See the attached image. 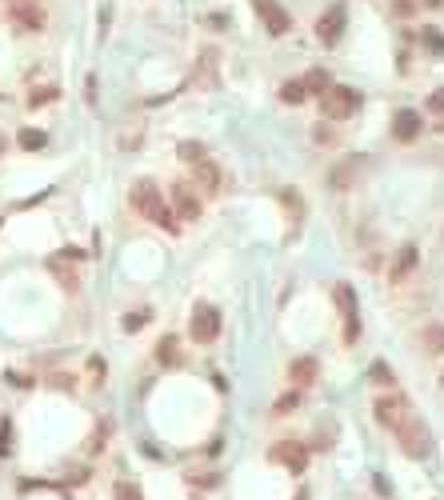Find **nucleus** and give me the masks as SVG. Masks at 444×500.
I'll return each instance as SVG.
<instances>
[{"label":"nucleus","mask_w":444,"mask_h":500,"mask_svg":"<svg viewBox=\"0 0 444 500\" xmlns=\"http://www.w3.org/2000/svg\"><path fill=\"white\" fill-rule=\"evenodd\" d=\"M132 208L140 216H148L156 228H168V232H180V225H176V213L164 204V192L152 180H136L132 185Z\"/></svg>","instance_id":"1"},{"label":"nucleus","mask_w":444,"mask_h":500,"mask_svg":"<svg viewBox=\"0 0 444 500\" xmlns=\"http://www.w3.org/2000/svg\"><path fill=\"white\" fill-rule=\"evenodd\" d=\"M360 108V92L348 85H328L321 92V113L328 120H348V116H357Z\"/></svg>","instance_id":"2"},{"label":"nucleus","mask_w":444,"mask_h":500,"mask_svg":"<svg viewBox=\"0 0 444 500\" xmlns=\"http://www.w3.org/2000/svg\"><path fill=\"white\" fill-rule=\"evenodd\" d=\"M188 332H192L197 344H212V340L221 337V308L209 304V300H197L192 316H188Z\"/></svg>","instance_id":"3"},{"label":"nucleus","mask_w":444,"mask_h":500,"mask_svg":"<svg viewBox=\"0 0 444 500\" xmlns=\"http://www.w3.org/2000/svg\"><path fill=\"white\" fill-rule=\"evenodd\" d=\"M372 416H376V425L384 428H400L408 420V416H417L412 413V404H408V396H400V392H388V396H376V404H372Z\"/></svg>","instance_id":"4"},{"label":"nucleus","mask_w":444,"mask_h":500,"mask_svg":"<svg viewBox=\"0 0 444 500\" xmlns=\"http://www.w3.org/2000/svg\"><path fill=\"white\" fill-rule=\"evenodd\" d=\"M333 300L336 308H340V320H345V344H357L360 337V308H357V292H352V285H340L333 288Z\"/></svg>","instance_id":"5"},{"label":"nucleus","mask_w":444,"mask_h":500,"mask_svg":"<svg viewBox=\"0 0 444 500\" xmlns=\"http://www.w3.org/2000/svg\"><path fill=\"white\" fill-rule=\"evenodd\" d=\"M396 440H400V449H405L408 456H417V461L432 452V437H428V428H424L420 416H408L405 425L396 428Z\"/></svg>","instance_id":"6"},{"label":"nucleus","mask_w":444,"mask_h":500,"mask_svg":"<svg viewBox=\"0 0 444 500\" xmlns=\"http://www.w3.org/2000/svg\"><path fill=\"white\" fill-rule=\"evenodd\" d=\"M345 25H348V8L345 4H333V8L316 20V40H321L324 49H333L336 40L345 37Z\"/></svg>","instance_id":"7"},{"label":"nucleus","mask_w":444,"mask_h":500,"mask_svg":"<svg viewBox=\"0 0 444 500\" xmlns=\"http://www.w3.org/2000/svg\"><path fill=\"white\" fill-rule=\"evenodd\" d=\"M272 464H280L288 473H304L309 468V449L304 444H296V440H280V444H272Z\"/></svg>","instance_id":"8"},{"label":"nucleus","mask_w":444,"mask_h":500,"mask_svg":"<svg viewBox=\"0 0 444 500\" xmlns=\"http://www.w3.org/2000/svg\"><path fill=\"white\" fill-rule=\"evenodd\" d=\"M252 8H257V16L264 20V28H269V37H284L288 28H292V16L284 13L276 0H252Z\"/></svg>","instance_id":"9"},{"label":"nucleus","mask_w":444,"mask_h":500,"mask_svg":"<svg viewBox=\"0 0 444 500\" xmlns=\"http://www.w3.org/2000/svg\"><path fill=\"white\" fill-rule=\"evenodd\" d=\"M8 20H13L20 32H40V28H44V13H40L32 0H13V4H8Z\"/></svg>","instance_id":"10"},{"label":"nucleus","mask_w":444,"mask_h":500,"mask_svg":"<svg viewBox=\"0 0 444 500\" xmlns=\"http://www.w3.org/2000/svg\"><path fill=\"white\" fill-rule=\"evenodd\" d=\"M417 264H420V252H417V244H405V249H400V252L393 256V264H388V280H393V285H405V280H408V273H412Z\"/></svg>","instance_id":"11"},{"label":"nucleus","mask_w":444,"mask_h":500,"mask_svg":"<svg viewBox=\"0 0 444 500\" xmlns=\"http://www.w3.org/2000/svg\"><path fill=\"white\" fill-rule=\"evenodd\" d=\"M316 376H321V364H316V356H296V361L288 364V385H296V388L316 385Z\"/></svg>","instance_id":"12"},{"label":"nucleus","mask_w":444,"mask_h":500,"mask_svg":"<svg viewBox=\"0 0 444 500\" xmlns=\"http://www.w3.org/2000/svg\"><path fill=\"white\" fill-rule=\"evenodd\" d=\"M420 128H424V120H420L417 108H400V113L393 116V137H396V140H405V144L420 137Z\"/></svg>","instance_id":"13"},{"label":"nucleus","mask_w":444,"mask_h":500,"mask_svg":"<svg viewBox=\"0 0 444 500\" xmlns=\"http://www.w3.org/2000/svg\"><path fill=\"white\" fill-rule=\"evenodd\" d=\"M173 204H176V216H180V220H197L200 216V200L192 196L188 185H173Z\"/></svg>","instance_id":"14"},{"label":"nucleus","mask_w":444,"mask_h":500,"mask_svg":"<svg viewBox=\"0 0 444 500\" xmlns=\"http://www.w3.org/2000/svg\"><path fill=\"white\" fill-rule=\"evenodd\" d=\"M192 168H197V180H200V188H204V192H221V168H216V164L200 156Z\"/></svg>","instance_id":"15"},{"label":"nucleus","mask_w":444,"mask_h":500,"mask_svg":"<svg viewBox=\"0 0 444 500\" xmlns=\"http://www.w3.org/2000/svg\"><path fill=\"white\" fill-rule=\"evenodd\" d=\"M156 361H161L164 368L180 364V340H176V337H164L161 344H156Z\"/></svg>","instance_id":"16"},{"label":"nucleus","mask_w":444,"mask_h":500,"mask_svg":"<svg viewBox=\"0 0 444 500\" xmlns=\"http://www.w3.org/2000/svg\"><path fill=\"white\" fill-rule=\"evenodd\" d=\"M357 168H360V156H357V161H348V164H340V168H336V173H333V188H336V192H345V188L352 185Z\"/></svg>","instance_id":"17"},{"label":"nucleus","mask_w":444,"mask_h":500,"mask_svg":"<svg viewBox=\"0 0 444 500\" xmlns=\"http://www.w3.org/2000/svg\"><path fill=\"white\" fill-rule=\"evenodd\" d=\"M56 96H61V88H56V85L32 88V92H28V108H44V104H52Z\"/></svg>","instance_id":"18"},{"label":"nucleus","mask_w":444,"mask_h":500,"mask_svg":"<svg viewBox=\"0 0 444 500\" xmlns=\"http://www.w3.org/2000/svg\"><path fill=\"white\" fill-rule=\"evenodd\" d=\"M49 268H52V276H56L68 292H76V288H80V276H76L73 268H64V261H49Z\"/></svg>","instance_id":"19"},{"label":"nucleus","mask_w":444,"mask_h":500,"mask_svg":"<svg viewBox=\"0 0 444 500\" xmlns=\"http://www.w3.org/2000/svg\"><path fill=\"white\" fill-rule=\"evenodd\" d=\"M300 85H304V92H312V96H321L324 88L333 85V80H328V73H324V68H312V73L304 76V80H300Z\"/></svg>","instance_id":"20"},{"label":"nucleus","mask_w":444,"mask_h":500,"mask_svg":"<svg viewBox=\"0 0 444 500\" xmlns=\"http://www.w3.org/2000/svg\"><path fill=\"white\" fill-rule=\"evenodd\" d=\"M420 340H424V349L428 352H444V325H424Z\"/></svg>","instance_id":"21"},{"label":"nucleus","mask_w":444,"mask_h":500,"mask_svg":"<svg viewBox=\"0 0 444 500\" xmlns=\"http://www.w3.org/2000/svg\"><path fill=\"white\" fill-rule=\"evenodd\" d=\"M420 44H424L432 56H444V37H440V28H420Z\"/></svg>","instance_id":"22"},{"label":"nucleus","mask_w":444,"mask_h":500,"mask_svg":"<svg viewBox=\"0 0 444 500\" xmlns=\"http://www.w3.org/2000/svg\"><path fill=\"white\" fill-rule=\"evenodd\" d=\"M304 96H309V92H304V85H300V80H288V85H280V100H284V104H300Z\"/></svg>","instance_id":"23"},{"label":"nucleus","mask_w":444,"mask_h":500,"mask_svg":"<svg viewBox=\"0 0 444 500\" xmlns=\"http://www.w3.org/2000/svg\"><path fill=\"white\" fill-rule=\"evenodd\" d=\"M44 132H40V128H25V132H20V149H28V152H37V149H44Z\"/></svg>","instance_id":"24"},{"label":"nucleus","mask_w":444,"mask_h":500,"mask_svg":"<svg viewBox=\"0 0 444 500\" xmlns=\"http://www.w3.org/2000/svg\"><path fill=\"white\" fill-rule=\"evenodd\" d=\"M296 404H300V388H292V392H284V396L276 400V404H272V413H276V416H284V413H292Z\"/></svg>","instance_id":"25"},{"label":"nucleus","mask_w":444,"mask_h":500,"mask_svg":"<svg viewBox=\"0 0 444 500\" xmlns=\"http://www.w3.org/2000/svg\"><path fill=\"white\" fill-rule=\"evenodd\" d=\"M369 376H372V380H376V385H388V388L396 385L393 368H388V364H384V361H376V364H372V368H369Z\"/></svg>","instance_id":"26"},{"label":"nucleus","mask_w":444,"mask_h":500,"mask_svg":"<svg viewBox=\"0 0 444 500\" xmlns=\"http://www.w3.org/2000/svg\"><path fill=\"white\" fill-rule=\"evenodd\" d=\"M8 452H13V420L4 416L0 420V456H8Z\"/></svg>","instance_id":"27"},{"label":"nucleus","mask_w":444,"mask_h":500,"mask_svg":"<svg viewBox=\"0 0 444 500\" xmlns=\"http://www.w3.org/2000/svg\"><path fill=\"white\" fill-rule=\"evenodd\" d=\"M144 325H148V313H144V308H140V313H128V316H124V332H140Z\"/></svg>","instance_id":"28"},{"label":"nucleus","mask_w":444,"mask_h":500,"mask_svg":"<svg viewBox=\"0 0 444 500\" xmlns=\"http://www.w3.org/2000/svg\"><path fill=\"white\" fill-rule=\"evenodd\" d=\"M200 156H204V149H200V144H192V140H185V144H180V161H188V164H197Z\"/></svg>","instance_id":"29"},{"label":"nucleus","mask_w":444,"mask_h":500,"mask_svg":"<svg viewBox=\"0 0 444 500\" xmlns=\"http://www.w3.org/2000/svg\"><path fill=\"white\" fill-rule=\"evenodd\" d=\"M116 500H144V496H140V488H136V485L121 480V485H116Z\"/></svg>","instance_id":"30"},{"label":"nucleus","mask_w":444,"mask_h":500,"mask_svg":"<svg viewBox=\"0 0 444 500\" xmlns=\"http://www.w3.org/2000/svg\"><path fill=\"white\" fill-rule=\"evenodd\" d=\"M428 108L432 113H444V88H436V92L428 96Z\"/></svg>","instance_id":"31"},{"label":"nucleus","mask_w":444,"mask_h":500,"mask_svg":"<svg viewBox=\"0 0 444 500\" xmlns=\"http://www.w3.org/2000/svg\"><path fill=\"white\" fill-rule=\"evenodd\" d=\"M56 256H68V261H85V252H80V249H61Z\"/></svg>","instance_id":"32"},{"label":"nucleus","mask_w":444,"mask_h":500,"mask_svg":"<svg viewBox=\"0 0 444 500\" xmlns=\"http://www.w3.org/2000/svg\"><path fill=\"white\" fill-rule=\"evenodd\" d=\"M424 4H428V8H444V0H424Z\"/></svg>","instance_id":"33"},{"label":"nucleus","mask_w":444,"mask_h":500,"mask_svg":"<svg viewBox=\"0 0 444 500\" xmlns=\"http://www.w3.org/2000/svg\"><path fill=\"white\" fill-rule=\"evenodd\" d=\"M0 156H4V137H0Z\"/></svg>","instance_id":"34"},{"label":"nucleus","mask_w":444,"mask_h":500,"mask_svg":"<svg viewBox=\"0 0 444 500\" xmlns=\"http://www.w3.org/2000/svg\"><path fill=\"white\" fill-rule=\"evenodd\" d=\"M436 132H444V120H440V125H436Z\"/></svg>","instance_id":"35"},{"label":"nucleus","mask_w":444,"mask_h":500,"mask_svg":"<svg viewBox=\"0 0 444 500\" xmlns=\"http://www.w3.org/2000/svg\"><path fill=\"white\" fill-rule=\"evenodd\" d=\"M440 385H444V376H440Z\"/></svg>","instance_id":"36"}]
</instances>
